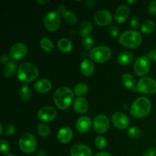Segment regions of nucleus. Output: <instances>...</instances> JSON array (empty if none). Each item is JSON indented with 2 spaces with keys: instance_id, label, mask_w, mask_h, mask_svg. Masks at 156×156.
<instances>
[{
  "instance_id": "48",
  "label": "nucleus",
  "mask_w": 156,
  "mask_h": 156,
  "mask_svg": "<svg viewBox=\"0 0 156 156\" xmlns=\"http://www.w3.org/2000/svg\"><path fill=\"white\" fill-rule=\"evenodd\" d=\"M3 134V126L2 124H0V135H2Z\"/></svg>"
},
{
  "instance_id": "6",
  "label": "nucleus",
  "mask_w": 156,
  "mask_h": 156,
  "mask_svg": "<svg viewBox=\"0 0 156 156\" xmlns=\"http://www.w3.org/2000/svg\"><path fill=\"white\" fill-rule=\"evenodd\" d=\"M19 148L23 152L27 154L32 153L37 148V140L34 136L30 133L23 134L19 140Z\"/></svg>"
},
{
  "instance_id": "49",
  "label": "nucleus",
  "mask_w": 156,
  "mask_h": 156,
  "mask_svg": "<svg viewBox=\"0 0 156 156\" xmlns=\"http://www.w3.org/2000/svg\"><path fill=\"white\" fill-rule=\"evenodd\" d=\"M136 2V1H135V0H133V1H129V0H127V1H126V2L129 3V4H133V3H135Z\"/></svg>"
},
{
  "instance_id": "14",
  "label": "nucleus",
  "mask_w": 156,
  "mask_h": 156,
  "mask_svg": "<svg viewBox=\"0 0 156 156\" xmlns=\"http://www.w3.org/2000/svg\"><path fill=\"white\" fill-rule=\"evenodd\" d=\"M94 21L99 26H108L112 22L113 17L110 12L107 10H100L96 12L94 17Z\"/></svg>"
},
{
  "instance_id": "36",
  "label": "nucleus",
  "mask_w": 156,
  "mask_h": 156,
  "mask_svg": "<svg viewBox=\"0 0 156 156\" xmlns=\"http://www.w3.org/2000/svg\"><path fill=\"white\" fill-rule=\"evenodd\" d=\"M1 151L4 155H7L10 152V146L6 140H1Z\"/></svg>"
},
{
  "instance_id": "10",
  "label": "nucleus",
  "mask_w": 156,
  "mask_h": 156,
  "mask_svg": "<svg viewBox=\"0 0 156 156\" xmlns=\"http://www.w3.org/2000/svg\"><path fill=\"white\" fill-rule=\"evenodd\" d=\"M93 127L98 133H105L110 127V122L107 116L99 114L96 116L93 121Z\"/></svg>"
},
{
  "instance_id": "50",
  "label": "nucleus",
  "mask_w": 156,
  "mask_h": 156,
  "mask_svg": "<svg viewBox=\"0 0 156 156\" xmlns=\"http://www.w3.org/2000/svg\"><path fill=\"white\" fill-rule=\"evenodd\" d=\"M9 156H15V155H9Z\"/></svg>"
},
{
  "instance_id": "12",
  "label": "nucleus",
  "mask_w": 156,
  "mask_h": 156,
  "mask_svg": "<svg viewBox=\"0 0 156 156\" xmlns=\"http://www.w3.org/2000/svg\"><path fill=\"white\" fill-rule=\"evenodd\" d=\"M56 111L53 107L46 106L43 107L39 110L37 113V117L40 120L43 122L53 121L56 117Z\"/></svg>"
},
{
  "instance_id": "4",
  "label": "nucleus",
  "mask_w": 156,
  "mask_h": 156,
  "mask_svg": "<svg viewBox=\"0 0 156 156\" xmlns=\"http://www.w3.org/2000/svg\"><path fill=\"white\" fill-rule=\"evenodd\" d=\"M120 44L127 48H137L141 44L142 36L140 32L136 30H127L120 36L119 38Z\"/></svg>"
},
{
  "instance_id": "42",
  "label": "nucleus",
  "mask_w": 156,
  "mask_h": 156,
  "mask_svg": "<svg viewBox=\"0 0 156 156\" xmlns=\"http://www.w3.org/2000/svg\"><path fill=\"white\" fill-rule=\"evenodd\" d=\"M148 58L152 61H153V62H156V49H154V50L149 51V54H148Z\"/></svg>"
},
{
  "instance_id": "37",
  "label": "nucleus",
  "mask_w": 156,
  "mask_h": 156,
  "mask_svg": "<svg viewBox=\"0 0 156 156\" xmlns=\"http://www.w3.org/2000/svg\"><path fill=\"white\" fill-rule=\"evenodd\" d=\"M108 31H109L110 35H111L112 37L115 38L117 37H118L119 35V30L118 27L116 25H110V27H108Z\"/></svg>"
},
{
  "instance_id": "43",
  "label": "nucleus",
  "mask_w": 156,
  "mask_h": 156,
  "mask_svg": "<svg viewBox=\"0 0 156 156\" xmlns=\"http://www.w3.org/2000/svg\"><path fill=\"white\" fill-rule=\"evenodd\" d=\"M96 4V2L94 0H88V1H85V5L87 9H92L94 7Z\"/></svg>"
},
{
  "instance_id": "8",
  "label": "nucleus",
  "mask_w": 156,
  "mask_h": 156,
  "mask_svg": "<svg viewBox=\"0 0 156 156\" xmlns=\"http://www.w3.org/2000/svg\"><path fill=\"white\" fill-rule=\"evenodd\" d=\"M137 91L143 94L156 93V81L150 77H143L137 83Z\"/></svg>"
},
{
  "instance_id": "3",
  "label": "nucleus",
  "mask_w": 156,
  "mask_h": 156,
  "mask_svg": "<svg viewBox=\"0 0 156 156\" xmlns=\"http://www.w3.org/2000/svg\"><path fill=\"white\" fill-rule=\"evenodd\" d=\"M39 75L37 67L30 62H24L19 66L17 73L18 79L21 83L27 84L33 82Z\"/></svg>"
},
{
  "instance_id": "1",
  "label": "nucleus",
  "mask_w": 156,
  "mask_h": 156,
  "mask_svg": "<svg viewBox=\"0 0 156 156\" xmlns=\"http://www.w3.org/2000/svg\"><path fill=\"white\" fill-rule=\"evenodd\" d=\"M74 92L69 88L62 86L57 88L53 94V101L59 109L66 110L73 103Z\"/></svg>"
},
{
  "instance_id": "16",
  "label": "nucleus",
  "mask_w": 156,
  "mask_h": 156,
  "mask_svg": "<svg viewBox=\"0 0 156 156\" xmlns=\"http://www.w3.org/2000/svg\"><path fill=\"white\" fill-rule=\"evenodd\" d=\"M91 127V120L87 116H82L76 122V129L81 133L88 132Z\"/></svg>"
},
{
  "instance_id": "38",
  "label": "nucleus",
  "mask_w": 156,
  "mask_h": 156,
  "mask_svg": "<svg viewBox=\"0 0 156 156\" xmlns=\"http://www.w3.org/2000/svg\"><path fill=\"white\" fill-rule=\"evenodd\" d=\"M148 12L150 15H156V1H152L148 5Z\"/></svg>"
},
{
  "instance_id": "15",
  "label": "nucleus",
  "mask_w": 156,
  "mask_h": 156,
  "mask_svg": "<svg viewBox=\"0 0 156 156\" xmlns=\"http://www.w3.org/2000/svg\"><path fill=\"white\" fill-rule=\"evenodd\" d=\"M71 156H91L92 151L88 146L84 144H76L70 149Z\"/></svg>"
},
{
  "instance_id": "19",
  "label": "nucleus",
  "mask_w": 156,
  "mask_h": 156,
  "mask_svg": "<svg viewBox=\"0 0 156 156\" xmlns=\"http://www.w3.org/2000/svg\"><path fill=\"white\" fill-rule=\"evenodd\" d=\"M73 130L69 127H67V126L61 128L59 132L57 133V139L59 143H69L72 139H73Z\"/></svg>"
},
{
  "instance_id": "21",
  "label": "nucleus",
  "mask_w": 156,
  "mask_h": 156,
  "mask_svg": "<svg viewBox=\"0 0 156 156\" xmlns=\"http://www.w3.org/2000/svg\"><path fill=\"white\" fill-rule=\"evenodd\" d=\"M122 83L128 89L132 90L135 92L137 91V85H136L135 78L129 73H126L122 76Z\"/></svg>"
},
{
  "instance_id": "32",
  "label": "nucleus",
  "mask_w": 156,
  "mask_h": 156,
  "mask_svg": "<svg viewBox=\"0 0 156 156\" xmlns=\"http://www.w3.org/2000/svg\"><path fill=\"white\" fill-rule=\"evenodd\" d=\"M37 132L41 136L47 137L50 135V129L47 125L44 124V123H40L37 126Z\"/></svg>"
},
{
  "instance_id": "24",
  "label": "nucleus",
  "mask_w": 156,
  "mask_h": 156,
  "mask_svg": "<svg viewBox=\"0 0 156 156\" xmlns=\"http://www.w3.org/2000/svg\"><path fill=\"white\" fill-rule=\"evenodd\" d=\"M93 29V25L90 21H85L82 23H81V24L79 25V34L82 37H86L90 36V34L91 33Z\"/></svg>"
},
{
  "instance_id": "41",
  "label": "nucleus",
  "mask_w": 156,
  "mask_h": 156,
  "mask_svg": "<svg viewBox=\"0 0 156 156\" xmlns=\"http://www.w3.org/2000/svg\"><path fill=\"white\" fill-rule=\"evenodd\" d=\"M143 156H156V149L149 148L146 150H145Z\"/></svg>"
},
{
  "instance_id": "33",
  "label": "nucleus",
  "mask_w": 156,
  "mask_h": 156,
  "mask_svg": "<svg viewBox=\"0 0 156 156\" xmlns=\"http://www.w3.org/2000/svg\"><path fill=\"white\" fill-rule=\"evenodd\" d=\"M127 135L132 139H138L141 136V130L137 126H132L128 129Z\"/></svg>"
},
{
  "instance_id": "39",
  "label": "nucleus",
  "mask_w": 156,
  "mask_h": 156,
  "mask_svg": "<svg viewBox=\"0 0 156 156\" xmlns=\"http://www.w3.org/2000/svg\"><path fill=\"white\" fill-rule=\"evenodd\" d=\"M15 126H14V125L10 124L6 127L5 130V135L9 136L13 135V134L15 133Z\"/></svg>"
},
{
  "instance_id": "17",
  "label": "nucleus",
  "mask_w": 156,
  "mask_h": 156,
  "mask_svg": "<svg viewBox=\"0 0 156 156\" xmlns=\"http://www.w3.org/2000/svg\"><path fill=\"white\" fill-rule=\"evenodd\" d=\"M129 15V8L126 5H122L119 6L118 9H117L114 15V18L115 21L119 24L125 22L126 20L128 18Z\"/></svg>"
},
{
  "instance_id": "30",
  "label": "nucleus",
  "mask_w": 156,
  "mask_h": 156,
  "mask_svg": "<svg viewBox=\"0 0 156 156\" xmlns=\"http://www.w3.org/2000/svg\"><path fill=\"white\" fill-rule=\"evenodd\" d=\"M41 47L46 52H51L54 49V44L53 41L47 37H43L41 40Z\"/></svg>"
},
{
  "instance_id": "35",
  "label": "nucleus",
  "mask_w": 156,
  "mask_h": 156,
  "mask_svg": "<svg viewBox=\"0 0 156 156\" xmlns=\"http://www.w3.org/2000/svg\"><path fill=\"white\" fill-rule=\"evenodd\" d=\"M83 46L85 49L87 50H90L92 48L93 45H94V39L91 36L86 37L83 38Z\"/></svg>"
},
{
  "instance_id": "18",
  "label": "nucleus",
  "mask_w": 156,
  "mask_h": 156,
  "mask_svg": "<svg viewBox=\"0 0 156 156\" xmlns=\"http://www.w3.org/2000/svg\"><path fill=\"white\" fill-rule=\"evenodd\" d=\"M34 86V89L37 92L41 93V94H45L51 90L52 84L47 79H42L37 81Z\"/></svg>"
},
{
  "instance_id": "13",
  "label": "nucleus",
  "mask_w": 156,
  "mask_h": 156,
  "mask_svg": "<svg viewBox=\"0 0 156 156\" xmlns=\"http://www.w3.org/2000/svg\"><path fill=\"white\" fill-rule=\"evenodd\" d=\"M113 123L117 128L120 129H124L129 125V119L127 116L122 112H116L111 117Z\"/></svg>"
},
{
  "instance_id": "29",
  "label": "nucleus",
  "mask_w": 156,
  "mask_h": 156,
  "mask_svg": "<svg viewBox=\"0 0 156 156\" xmlns=\"http://www.w3.org/2000/svg\"><path fill=\"white\" fill-rule=\"evenodd\" d=\"M74 94L78 97H82L88 91V86L85 83H78L74 87Z\"/></svg>"
},
{
  "instance_id": "40",
  "label": "nucleus",
  "mask_w": 156,
  "mask_h": 156,
  "mask_svg": "<svg viewBox=\"0 0 156 156\" xmlns=\"http://www.w3.org/2000/svg\"><path fill=\"white\" fill-rule=\"evenodd\" d=\"M139 24H140V18L137 16L132 17L130 20L131 27L134 29H136L139 27Z\"/></svg>"
},
{
  "instance_id": "5",
  "label": "nucleus",
  "mask_w": 156,
  "mask_h": 156,
  "mask_svg": "<svg viewBox=\"0 0 156 156\" xmlns=\"http://www.w3.org/2000/svg\"><path fill=\"white\" fill-rule=\"evenodd\" d=\"M111 56V50L110 47L107 46H99V47H94L91 49L89 53V56L91 60L98 62V63H102L110 59Z\"/></svg>"
},
{
  "instance_id": "28",
  "label": "nucleus",
  "mask_w": 156,
  "mask_h": 156,
  "mask_svg": "<svg viewBox=\"0 0 156 156\" xmlns=\"http://www.w3.org/2000/svg\"><path fill=\"white\" fill-rule=\"evenodd\" d=\"M155 28V24L154 21L151 20H146L143 23L141 26V30L143 34H149L152 33Z\"/></svg>"
},
{
  "instance_id": "34",
  "label": "nucleus",
  "mask_w": 156,
  "mask_h": 156,
  "mask_svg": "<svg viewBox=\"0 0 156 156\" xmlns=\"http://www.w3.org/2000/svg\"><path fill=\"white\" fill-rule=\"evenodd\" d=\"M94 144H95V146L98 148V149H103L105 148H106L107 144V140L102 136H98L95 138V140H94Z\"/></svg>"
},
{
  "instance_id": "47",
  "label": "nucleus",
  "mask_w": 156,
  "mask_h": 156,
  "mask_svg": "<svg viewBox=\"0 0 156 156\" xmlns=\"http://www.w3.org/2000/svg\"><path fill=\"white\" fill-rule=\"evenodd\" d=\"M36 2L41 5H46L47 3L49 2V1H40V0H37V1H36Z\"/></svg>"
},
{
  "instance_id": "25",
  "label": "nucleus",
  "mask_w": 156,
  "mask_h": 156,
  "mask_svg": "<svg viewBox=\"0 0 156 156\" xmlns=\"http://www.w3.org/2000/svg\"><path fill=\"white\" fill-rule=\"evenodd\" d=\"M57 47L63 53H69L73 50V43L67 38H62L57 43Z\"/></svg>"
},
{
  "instance_id": "11",
  "label": "nucleus",
  "mask_w": 156,
  "mask_h": 156,
  "mask_svg": "<svg viewBox=\"0 0 156 156\" xmlns=\"http://www.w3.org/2000/svg\"><path fill=\"white\" fill-rule=\"evenodd\" d=\"M27 47L23 43L13 44L9 50V56L13 59H21L27 55Z\"/></svg>"
},
{
  "instance_id": "9",
  "label": "nucleus",
  "mask_w": 156,
  "mask_h": 156,
  "mask_svg": "<svg viewBox=\"0 0 156 156\" xmlns=\"http://www.w3.org/2000/svg\"><path fill=\"white\" fill-rule=\"evenodd\" d=\"M133 70L138 76H146L150 71V62L149 58L146 56L137 58L134 62Z\"/></svg>"
},
{
  "instance_id": "45",
  "label": "nucleus",
  "mask_w": 156,
  "mask_h": 156,
  "mask_svg": "<svg viewBox=\"0 0 156 156\" xmlns=\"http://www.w3.org/2000/svg\"><path fill=\"white\" fill-rule=\"evenodd\" d=\"M66 7H65V5H59V6H58V9H57V12H59V14H61V15H62V13H63L64 12H65V10H66Z\"/></svg>"
},
{
  "instance_id": "23",
  "label": "nucleus",
  "mask_w": 156,
  "mask_h": 156,
  "mask_svg": "<svg viewBox=\"0 0 156 156\" xmlns=\"http://www.w3.org/2000/svg\"><path fill=\"white\" fill-rule=\"evenodd\" d=\"M133 54L129 51H125L120 53L117 56V62L122 66H127L132 62Z\"/></svg>"
},
{
  "instance_id": "44",
  "label": "nucleus",
  "mask_w": 156,
  "mask_h": 156,
  "mask_svg": "<svg viewBox=\"0 0 156 156\" xmlns=\"http://www.w3.org/2000/svg\"><path fill=\"white\" fill-rule=\"evenodd\" d=\"M9 57H10V56H9L8 54H6V53H3V54L1 55V56H0V61H1L2 63H8V61L9 60Z\"/></svg>"
},
{
  "instance_id": "7",
  "label": "nucleus",
  "mask_w": 156,
  "mask_h": 156,
  "mask_svg": "<svg viewBox=\"0 0 156 156\" xmlns=\"http://www.w3.org/2000/svg\"><path fill=\"white\" fill-rule=\"evenodd\" d=\"M44 24L47 30L56 31L59 29L61 24L60 14L57 11H50L44 16Z\"/></svg>"
},
{
  "instance_id": "27",
  "label": "nucleus",
  "mask_w": 156,
  "mask_h": 156,
  "mask_svg": "<svg viewBox=\"0 0 156 156\" xmlns=\"http://www.w3.org/2000/svg\"><path fill=\"white\" fill-rule=\"evenodd\" d=\"M62 17H63L66 22L71 24V25H74V24H76V23H77L78 21L77 16H76V14H75L74 12H72V11L68 10V9H66L65 12L62 14Z\"/></svg>"
},
{
  "instance_id": "26",
  "label": "nucleus",
  "mask_w": 156,
  "mask_h": 156,
  "mask_svg": "<svg viewBox=\"0 0 156 156\" xmlns=\"http://www.w3.org/2000/svg\"><path fill=\"white\" fill-rule=\"evenodd\" d=\"M16 63L13 61L9 62L5 64L3 69V75L6 78H11L14 76V74L16 72Z\"/></svg>"
},
{
  "instance_id": "31",
  "label": "nucleus",
  "mask_w": 156,
  "mask_h": 156,
  "mask_svg": "<svg viewBox=\"0 0 156 156\" xmlns=\"http://www.w3.org/2000/svg\"><path fill=\"white\" fill-rule=\"evenodd\" d=\"M19 94L21 98L24 101H28L31 98L32 93L28 86H27V85H23L21 88V89H20Z\"/></svg>"
},
{
  "instance_id": "22",
  "label": "nucleus",
  "mask_w": 156,
  "mask_h": 156,
  "mask_svg": "<svg viewBox=\"0 0 156 156\" xmlns=\"http://www.w3.org/2000/svg\"><path fill=\"white\" fill-rule=\"evenodd\" d=\"M81 72L82 74L85 76H91V75L94 73V66L92 61L89 60V59H84L82 62L80 66Z\"/></svg>"
},
{
  "instance_id": "46",
  "label": "nucleus",
  "mask_w": 156,
  "mask_h": 156,
  "mask_svg": "<svg viewBox=\"0 0 156 156\" xmlns=\"http://www.w3.org/2000/svg\"><path fill=\"white\" fill-rule=\"evenodd\" d=\"M94 156H111L109 153L108 152H99V153H97Z\"/></svg>"
},
{
  "instance_id": "20",
  "label": "nucleus",
  "mask_w": 156,
  "mask_h": 156,
  "mask_svg": "<svg viewBox=\"0 0 156 156\" xmlns=\"http://www.w3.org/2000/svg\"><path fill=\"white\" fill-rule=\"evenodd\" d=\"M73 108L79 114H85L88 110V103L83 97H78L74 100Z\"/></svg>"
},
{
  "instance_id": "2",
  "label": "nucleus",
  "mask_w": 156,
  "mask_h": 156,
  "mask_svg": "<svg viewBox=\"0 0 156 156\" xmlns=\"http://www.w3.org/2000/svg\"><path fill=\"white\" fill-rule=\"evenodd\" d=\"M152 104L150 100L146 97H140L133 103L129 112L136 118H143L150 113Z\"/></svg>"
}]
</instances>
